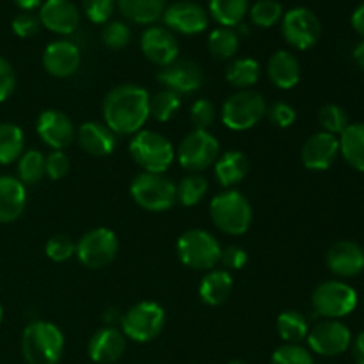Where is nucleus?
Wrapping results in <instances>:
<instances>
[{
  "instance_id": "18",
  "label": "nucleus",
  "mask_w": 364,
  "mask_h": 364,
  "mask_svg": "<svg viewBox=\"0 0 364 364\" xmlns=\"http://www.w3.org/2000/svg\"><path fill=\"white\" fill-rule=\"evenodd\" d=\"M41 27L55 34H73L80 25V11L71 0H45L39 7Z\"/></svg>"
},
{
  "instance_id": "48",
  "label": "nucleus",
  "mask_w": 364,
  "mask_h": 364,
  "mask_svg": "<svg viewBox=\"0 0 364 364\" xmlns=\"http://www.w3.org/2000/svg\"><path fill=\"white\" fill-rule=\"evenodd\" d=\"M16 87V75L6 57L0 55V103L11 98Z\"/></svg>"
},
{
  "instance_id": "54",
  "label": "nucleus",
  "mask_w": 364,
  "mask_h": 364,
  "mask_svg": "<svg viewBox=\"0 0 364 364\" xmlns=\"http://www.w3.org/2000/svg\"><path fill=\"white\" fill-rule=\"evenodd\" d=\"M2 320H4V308L2 304H0V323H2Z\"/></svg>"
},
{
  "instance_id": "15",
  "label": "nucleus",
  "mask_w": 364,
  "mask_h": 364,
  "mask_svg": "<svg viewBox=\"0 0 364 364\" xmlns=\"http://www.w3.org/2000/svg\"><path fill=\"white\" fill-rule=\"evenodd\" d=\"M141 50L149 63L166 68L173 64L180 55V43L169 28L153 25L142 32Z\"/></svg>"
},
{
  "instance_id": "2",
  "label": "nucleus",
  "mask_w": 364,
  "mask_h": 364,
  "mask_svg": "<svg viewBox=\"0 0 364 364\" xmlns=\"http://www.w3.org/2000/svg\"><path fill=\"white\" fill-rule=\"evenodd\" d=\"M64 352V334L55 323L36 320L21 334V354L27 364H57Z\"/></svg>"
},
{
  "instance_id": "33",
  "label": "nucleus",
  "mask_w": 364,
  "mask_h": 364,
  "mask_svg": "<svg viewBox=\"0 0 364 364\" xmlns=\"http://www.w3.org/2000/svg\"><path fill=\"white\" fill-rule=\"evenodd\" d=\"M277 334L284 343H301L308 338L309 323L302 313L288 309L277 316Z\"/></svg>"
},
{
  "instance_id": "39",
  "label": "nucleus",
  "mask_w": 364,
  "mask_h": 364,
  "mask_svg": "<svg viewBox=\"0 0 364 364\" xmlns=\"http://www.w3.org/2000/svg\"><path fill=\"white\" fill-rule=\"evenodd\" d=\"M318 121L322 124L323 132L333 135H341L345 132V128L348 127V116L345 112V109H341L340 105L322 107L318 112Z\"/></svg>"
},
{
  "instance_id": "41",
  "label": "nucleus",
  "mask_w": 364,
  "mask_h": 364,
  "mask_svg": "<svg viewBox=\"0 0 364 364\" xmlns=\"http://www.w3.org/2000/svg\"><path fill=\"white\" fill-rule=\"evenodd\" d=\"M132 32L123 21H107L102 31V41L107 48L121 50L130 43Z\"/></svg>"
},
{
  "instance_id": "50",
  "label": "nucleus",
  "mask_w": 364,
  "mask_h": 364,
  "mask_svg": "<svg viewBox=\"0 0 364 364\" xmlns=\"http://www.w3.org/2000/svg\"><path fill=\"white\" fill-rule=\"evenodd\" d=\"M352 355H354L355 363L364 364V331L355 336V340L352 341Z\"/></svg>"
},
{
  "instance_id": "44",
  "label": "nucleus",
  "mask_w": 364,
  "mask_h": 364,
  "mask_svg": "<svg viewBox=\"0 0 364 364\" xmlns=\"http://www.w3.org/2000/svg\"><path fill=\"white\" fill-rule=\"evenodd\" d=\"M116 7V0H82V9L89 21L105 25L110 20Z\"/></svg>"
},
{
  "instance_id": "34",
  "label": "nucleus",
  "mask_w": 364,
  "mask_h": 364,
  "mask_svg": "<svg viewBox=\"0 0 364 364\" xmlns=\"http://www.w3.org/2000/svg\"><path fill=\"white\" fill-rule=\"evenodd\" d=\"M240 48V36L237 31L228 27H219L210 32L208 50L217 60H230L237 55Z\"/></svg>"
},
{
  "instance_id": "45",
  "label": "nucleus",
  "mask_w": 364,
  "mask_h": 364,
  "mask_svg": "<svg viewBox=\"0 0 364 364\" xmlns=\"http://www.w3.org/2000/svg\"><path fill=\"white\" fill-rule=\"evenodd\" d=\"M267 117H269L270 123L277 128H288L294 124L297 112H295L294 107L287 102H276L272 107L267 109Z\"/></svg>"
},
{
  "instance_id": "35",
  "label": "nucleus",
  "mask_w": 364,
  "mask_h": 364,
  "mask_svg": "<svg viewBox=\"0 0 364 364\" xmlns=\"http://www.w3.org/2000/svg\"><path fill=\"white\" fill-rule=\"evenodd\" d=\"M208 194V181L201 174L191 173L176 185V201L183 206H196Z\"/></svg>"
},
{
  "instance_id": "40",
  "label": "nucleus",
  "mask_w": 364,
  "mask_h": 364,
  "mask_svg": "<svg viewBox=\"0 0 364 364\" xmlns=\"http://www.w3.org/2000/svg\"><path fill=\"white\" fill-rule=\"evenodd\" d=\"M270 364H315L308 348L299 343H284L276 348Z\"/></svg>"
},
{
  "instance_id": "8",
  "label": "nucleus",
  "mask_w": 364,
  "mask_h": 364,
  "mask_svg": "<svg viewBox=\"0 0 364 364\" xmlns=\"http://www.w3.org/2000/svg\"><path fill=\"white\" fill-rule=\"evenodd\" d=\"M166 326V311L160 304L151 301H142L132 306L121 318V329L124 338L137 343L153 341Z\"/></svg>"
},
{
  "instance_id": "55",
  "label": "nucleus",
  "mask_w": 364,
  "mask_h": 364,
  "mask_svg": "<svg viewBox=\"0 0 364 364\" xmlns=\"http://www.w3.org/2000/svg\"><path fill=\"white\" fill-rule=\"evenodd\" d=\"M230 364H244L242 361H233V363H230Z\"/></svg>"
},
{
  "instance_id": "26",
  "label": "nucleus",
  "mask_w": 364,
  "mask_h": 364,
  "mask_svg": "<svg viewBox=\"0 0 364 364\" xmlns=\"http://www.w3.org/2000/svg\"><path fill=\"white\" fill-rule=\"evenodd\" d=\"M249 159L242 151H226L223 155H219V159L215 160V180L219 181V185L230 188L235 187L237 183H240L249 173Z\"/></svg>"
},
{
  "instance_id": "38",
  "label": "nucleus",
  "mask_w": 364,
  "mask_h": 364,
  "mask_svg": "<svg viewBox=\"0 0 364 364\" xmlns=\"http://www.w3.org/2000/svg\"><path fill=\"white\" fill-rule=\"evenodd\" d=\"M283 6L277 0H258L249 7V18L259 28H270L283 20Z\"/></svg>"
},
{
  "instance_id": "1",
  "label": "nucleus",
  "mask_w": 364,
  "mask_h": 364,
  "mask_svg": "<svg viewBox=\"0 0 364 364\" xmlns=\"http://www.w3.org/2000/svg\"><path fill=\"white\" fill-rule=\"evenodd\" d=\"M149 92L135 84L116 85L103 100V119L116 135H135L149 119Z\"/></svg>"
},
{
  "instance_id": "37",
  "label": "nucleus",
  "mask_w": 364,
  "mask_h": 364,
  "mask_svg": "<svg viewBox=\"0 0 364 364\" xmlns=\"http://www.w3.org/2000/svg\"><path fill=\"white\" fill-rule=\"evenodd\" d=\"M180 105L181 96L164 89V91L156 92L155 96L149 98V117L156 119L159 123H167V121L176 116Z\"/></svg>"
},
{
  "instance_id": "28",
  "label": "nucleus",
  "mask_w": 364,
  "mask_h": 364,
  "mask_svg": "<svg viewBox=\"0 0 364 364\" xmlns=\"http://www.w3.org/2000/svg\"><path fill=\"white\" fill-rule=\"evenodd\" d=\"M116 4L127 20L141 25L155 23L167 7V0H116Z\"/></svg>"
},
{
  "instance_id": "36",
  "label": "nucleus",
  "mask_w": 364,
  "mask_h": 364,
  "mask_svg": "<svg viewBox=\"0 0 364 364\" xmlns=\"http://www.w3.org/2000/svg\"><path fill=\"white\" fill-rule=\"evenodd\" d=\"M45 155L38 149H28L18 159V180L23 185H36L45 176Z\"/></svg>"
},
{
  "instance_id": "13",
  "label": "nucleus",
  "mask_w": 364,
  "mask_h": 364,
  "mask_svg": "<svg viewBox=\"0 0 364 364\" xmlns=\"http://www.w3.org/2000/svg\"><path fill=\"white\" fill-rule=\"evenodd\" d=\"M306 340L315 354L334 358L348 350L352 345V333L345 323L338 320H323L309 331Z\"/></svg>"
},
{
  "instance_id": "31",
  "label": "nucleus",
  "mask_w": 364,
  "mask_h": 364,
  "mask_svg": "<svg viewBox=\"0 0 364 364\" xmlns=\"http://www.w3.org/2000/svg\"><path fill=\"white\" fill-rule=\"evenodd\" d=\"M208 11L220 27L233 28L249 13V0H210Z\"/></svg>"
},
{
  "instance_id": "27",
  "label": "nucleus",
  "mask_w": 364,
  "mask_h": 364,
  "mask_svg": "<svg viewBox=\"0 0 364 364\" xmlns=\"http://www.w3.org/2000/svg\"><path fill=\"white\" fill-rule=\"evenodd\" d=\"M233 290V277L228 270H208L199 284V297L208 306H220Z\"/></svg>"
},
{
  "instance_id": "49",
  "label": "nucleus",
  "mask_w": 364,
  "mask_h": 364,
  "mask_svg": "<svg viewBox=\"0 0 364 364\" xmlns=\"http://www.w3.org/2000/svg\"><path fill=\"white\" fill-rule=\"evenodd\" d=\"M220 263L230 270H240L247 265V252L244 251L238 245H230L223 251V256H220Z\"/></svg>"
},
{
  "instance_id": "6",
  "label": "nucleus",
  "mask_w": 364,
  "mask_h": 364,
  "mask_svg": "<svg viewBox=\"0 0 364 364\" xmlns=\"http://www.w3.org/2000/svg\"><path fill=\"white\" fill-rule=\"evenodd\" d=\"M267 116V102L262 92L245 89L231 95L223 105V123L233 132L251 130Z\"/></svg>"
},
{
  "instance_id": "42",
  "label": "nucleus",
  "mask_w": 364,
  "mask_h": 364,
  "mask_svg": "<svg viewBox=\"0 0 364 364\" xmlns=\"http://www.w3.org/2000/svg\"><path fill=\"white\" fill-rule=\"evenodd\" d=\"M46 256H48L52 262L63 263L68 262L70 258H73L75 251H77V244L71 240L68 235H53L48 242H46Z\"/></svg>"
},
{
  "instance_id": "30",
  "label": "nucleus",
  "mask_w": 364,
  "mask_h": 364,
  "mask_svg": "<svg viewBox=\"0 0 364 364\" xmlns=\"http://www.w3.org/2000/svg\"><path fill=\"white\" fill-rule=\"evenodd\" d=\"M259 77H262V66L258 60L251 59V57L235 59L226 70V80L238 91L251 89L252 85L258 84Z\"/></svg>"
},
{
  "instance_id": "32",
  "label": "nucleus",
  "mask_w": 364,
  "mask_h": 364,
  "mask_svg": "<svg viewBox=\"0 0 364 364\" xmlns=\"http://www.w3.org/2000/svg\"><path fill=\"white\" fill-rule=\"evenodd\" d=\"M25 149V135L14 123L0 124V166L16 162Z\"/></svg>"
},
{
  "instance_id": "53",
  "label": "nucleus",
  "mask_w": 364,
  "mask_h": 364,
  "mask_svg": "<svg viewBox=\"0 0 364 364\" xmlns=\"http://www.w3.org/2000/svg\"><path fill=\"white\" fill-rule=\"evenodd\" d=\"M352 57H354L355 64H358L361 70H364V41H361L358 46H355L354 52H352Z\"/></svg>"
},
{
  "instance_id": "21",
  "label": "nucleus",
  "mask_w": 364,
  "mask_h": 364,
  "mask_svg": "<svg viewBox=\"0 0 364 364\" xmlns=\"http://www.w3.org/2000/svg\"><path fill=\"white\" fill-rule=\"evenodd\" d=\"M124 350H127V338L123 331L112 326L96 331L87 345L89 358L96 364H114L119 361Z\"/></svg>"
},
{
  "instance_id": "46",
  "label": "nucleus",
  "mask_w": 364,
  "mask_h": 364,
  "mask_svg": "<svg viewBox=\"0 0 364 364\" xmlns=\"http://www.w3.org/2000/svg\"><path fill=\"white\" fill-rule=\"evenodd\" d=\"M45 173L50 180H63L70 173V159L64 151H52L45 156Z\"/></svg>"
},
{
  "instance_id": "56",
  "label": "nucleus",
  "mask_w": 364,
  "mask_h": 364,
  "mask_svg": "<svg viewBox=\"0 0 364 364\" xmlns=\"http://www.w3.org/2000/svg\"><path fill=\"white\" fill-rule=\"evenodd\" d=\"M188 2H194V0H188Z\"/></svg>"
},
{
  "instance_id": "10",
  "label": "nucleus",
  "mask_w": 364,
  "mask_h": 364,
  "mask_svg": "<svg viewBox=\"0 0 364 364\" xmlns=\"http://www.w3.org/2000/svg\"><path fill=\"white\" fill-rule=\"evenodd\" d=\"M220 155L219 141L208 130H192L181 141L176 156L178 162L188 173L199 174L215 164Z\"/></svg>"
},
{
  "instance_id": "22",
  "label": "nucleus",
  "mask_w": 364,
  "mask_h": 364,
  "mask_svg": "<svg viewBox=\"0 0 364 364\" xmlns=\"http://www.w3.org/2000/svg\"><path fill=\"white\" fill-rule=\"evenodd\" d=\"M327 267L340 277H354L364 270V251L355 242H336L327 251Z\"/></svg>"
},
{
  "instance_id": "51",
  "label": "nucleus",
  "mask_w": 364,
  "mask_h": 364,
  "mask_svg": "<svg viewBox=\"0 0 364 364\" xmlns=\"http://www.w3.org/2000/svg\"><path fill=\"white\" fill-rule=\"evenodd\" d=\"M350 21H352V27H354V31L364 38V4H361V6H359L358 9L352 13Z\"/></svg>"
},
{
  "instance_id": "14",
  "label": "nucleus",
  "mask_w": 364,
  "mask_h": 364,
  "mask_svg": "<svg viewBox=\"0 0 364 364\" xmlns=\"http://www.w3.org/2000/svg\"><path fill=\"white\" fill-rule=\"evenodd\" d=\"M162 20L166 23V28H169L171 32L194 36L206 31L210 14L199 4L181 0V2L171 4L169 7H166V11L162 14Z\"/></svg>"
},
{
  "instance_id": "47",
  "label": "nucleus",
  "mask_w": 364,
  "mask_h": 364,
  "mask_svg": "<svg viewBox=\"0 0 364 364\" xmlns=\"http://www.w3.org/2000/svg\"><path fill=\"white\" fill-rule=\"evenodd\" d=\"M11 27H13V32L18 38H32L41 28V21H39L38 14L34 13H20L13 20Z\"/></svg>"
},
{
  "instance_id": "29",
  "label": "nucleus",
  "mask_w": 364,
  "mask_h": 364,
  "mask_svg": "<svg viewBox=\"0 0 364 364\" xmlns=\"http://www.w3.org/2000/svg\"><path fill=\"white\" fill-rule=\"evenodd\" d=\"M340 153L348 166L364 173V123L345 128L340 137Z\"/></svg>"
},
{
  "instance_id": "52",
  "label": "nucleus",
  "mask_w": 364,
  "mask_h": 364,
  "mask_svg": "<svg viewBox=\"0 0 364 364\" xmlns=\"http://www.w3.org/2000/svg\"><path fill=\"white\" fill-rule=\"evenodd\" d=\"M23 13H32L34 9H39L45 0H13Z\"/></svg>"
},
{
  "instance_id": "24",
  "label": "nucleus",
  "mask_w": 364,
  "mask_h": 364,
  "mask_svg": "<svg viewBox=\"0 0 364 364\" xmlns=\"http://www.w3.org/2000/svg\"><path fill=\"white\" fill-rule=\"evenodd\" d=\"M27 206L25 185L14 176H0V223H14Z\"/></svg>"
},
{
  "instance_id": "9",
  "label": "nucleus",
  "mask_w": 364,
  "mask_h": 364,
  "mask_svg": "<svg viewBox=\"0 0 364 364\" xmlns=\"http://www.w3.org/2000/svg\"><path fill=\"white\" fill-rule=\"evenodd\" d=\"M311 304L316 315L327 320H338L350 315L358 306V294L352 287L341 281H326L315 288Z\"/></svg>"
},
{
  "instance_id": "7",
  "label": "nucleus",
  "mask_w": 364,
  "mask_h": 364,
  "mask_svg": "<svg viewBox=\"0 0 364 364\" xmlns=\"http://www.w3.org/2000/svg\"><path fill=\"white\" fill-rule=\"evenodd\" d=\"M134 201L148 212H166L176 203V183L164 174L141 173L130 185Z\"/></svg>"
},
{
  "instance_id": "3",
  "label": "nucleus",
  "mask_w": 364,
  "mask_h": 364,
  "mask_svg": "<svg viewBox=\"0 0 364 364\" xmlns=\"http://www.w3.org/2000/svg\"><path fill=\"white\" fill-rule=\"evenodd\" d=\"M210 217L223 233L238 237L251 226L252 206L242 192L224 191L210 203Z\"/></svg>"
},
{
  "instance_id": "43",
  "label": "nucleus",
  "mask_w": 364,
  "mask_h": 364,
  "mask_svg": "<svg viewBox=\"0 0 364 364\" xmlns=\"http://www.w3.org/2000/svg\"><path fill=\"white\" fill-rule=\"evenodd\" d=\"M217 116L215 105L210 100H198L191 107V123L194 130H208Z\"/></svg>"
},
{
  "instance_id": "20",
  "label": "nucleus",
  "mask_w": 364,
  "mask_h": 364,
  "mask_svg": "<svg viewBox=\"0 0 364 364\" xmlns=\"http://www.w3.org/2000/svg\"><path fill=\"white\" fill-rule=\"evenodd\" d=\"M340 153V139L327 132H318L304 142L301 160L306 169L327 171Z\"/></svg>"
},
{
  "instance_id": "25",
  "label": "nucleus",
  "mask_w": 364,
  "mask_h": 364,
  "mask_svg": "<svg viewBox=\"0 0 364 364\" xmlns=\"http://www.w3.org/2000/svg\"><path fill=\"white\" fill-rule=\"evenodd\" d=\"M267 73L270 82L277 89H294L301 80V63L297 57L287 50H277L272 53L267 64Z\"/></svg>"
},
{
  "instance_id": "16",
  "label": "nucleus",
  "mask_w": 364,
  "mask_h": 364,
  "mask_svg": "<svg viewBox=\"0 0 364 364\" xmlns=\"http://www.w3.org/2000/svg\"><path fill=\"white\" fill-rule=\"evenodd\" d=\"M159 82L167 89L176 95H191L201 89L205 75L199 64L188 59H176L169 66L162 68L159 71Z\"/></svg>"
},
{
  "instance_id": "17",
  "label": "nucleus",
  "mask_w": 364,
  "mask_h": 364,
  "mask_svg": "<svg viewBox=\"0 0 364 364\" xmlns=\"http://www.w3.org/2000/svg\"><path fill=\"white\" fill-rule=\"evenodd\" d=\"M36 130H38L39 139L46 146H50L52 151H63L77 137V132H75L70 117L55 109H48L41 112V116L38 117Z\"/></svg>"
},
{
  "instance_id": "12",
  "label": "nucleus",
  "mask_w": 364,
  "mask_h": 364,
  "mask_svg": "<svg viewBox=\"0 0 364 364\" xmlns=\"http://www.w3.org/2000/svg\"><path fill=\"white\" fill-rule=\"evenodd\" d=\"M281 31L290 46L297 50H309L318 43L322 36V23L313 11L295 7L283 14Z\"/></svg>"
},
{
  "instance_id": "4",
  "label": "nucleus",
  "mask_w": 364,
  "mask_h": 364,
  "mask_svg": "<svg viewBox=\"0 0 364 364\" xmlns=\"http://www.w3.org/2000/svg\"><path fill=\"white\" fill-rule=\"evenodd\" d=\"M128 149L134 162L142 167L144 173L164 174L176 156L169 139L153 130L137 132L132 137Z\"/></svg>"
},
{
  "instance_id": "11",
  "label": "nucleus",
  "mask_w": 364,
  "mask_h": 364,
  "mask_svg": "<svg viewBox=\"0 0 364 364\" xmlns=\"http://www.w3.org/2000/svg\"><path fill=\"white\" fill-rule=\"evenodd\" d=\"M119 249V242L114 231L109 228H96L87 231L80 240L77 242L75 256L78 262L87 269H103L114 262Z\"/></svg>"
},
{
  "instance_id": "5",
  "label": "nucleus",
  "mask_w": 364,
  "mask_h": 364,
  "mask_svg": "<svg viewBox=\"0 0 364 364\" xmlns=\"http://www.w3.org/2000/svg\"><path fill=\"white\" fill-rule=\"evenodd\" d=\"M176 252L185 267L194 270H213L220 263L223 247L212 233L188 230L178 238Z\"/></svg>"
},
{
  "instance_id": "23",
  "label": "nucleus",
  "mask_w": 364,
  "mask_h": 364,
  "mask_svg": "<svg viewBox=\"0 0 364 364\" xmlns=\"http://www.w3.org/2000/svg\"><path fill=\"white\" fill-rule=\"evenodd\" d=\"M77 141L82 151L91 156H107L116 149V134L98 121H87L77 132Z\"/></svg>"
},
{
  "instance_id": "19",
  "label": "nucleus",
  "mask_w": 364,
  "mask_h": 364,
  "mask_svg": "<svg viewBox=\"0 0 364 364\" xmlns=\"http://www.w3.org/2000/svg\"><path fill=\"white\" fill-rule=\"evenodd\" d=\"M80 50L68 39L50 43L43 52V68L46 73L55 78H68L75 75L80 68Z\"/></svg>"
}]
</instances>
